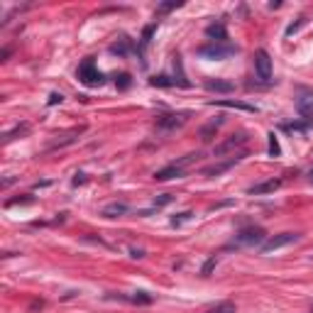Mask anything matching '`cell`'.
Wrapping results in <instances>:
<instances>
[{
	"mask_svg": "<svg viewBox=\"0 0 313 313\" xmlns=\"http://www.w3.org/2000/svg\"><path fill=\"white\" fill-rule=\"evenodd\" d=\"M115 83H118L120 88H127V86H130V74H120V76H115Z\"/></svg>",
	"mask_w": 313,
	"mask_h": 313,
	"instance_id": "cell-28",
	"label": "cell"
},
{
	"mask_svg": "<svg viewBox=\"0 0 313 313\" xmlns=\"http://www.w3.org/2000/svg\"><path fill=\"white\" fill-rule=\"evenodd\" d=\"M269 154H272V156H279L281 154L279 140H277V135H274V132H269Z\"/></svg>",
	"mask_w": 313,
	"mask_h": 313,
	"instance_id": "cell-21",
	"label": "cell"
},
{
	"mask_svg": "<svg viewBox=\"0 0 313 313\" xmlns=\"http://www.w3.org/2000/svg\"><path fill=\"white\" fill-rule=\"evenodd\" d=\"M156 32V23H152V25H147L145 30H142V47H147L149 42H152V34Z\"/></svg>",
	"mask_w": 313,
	"mask_h": 313,
	"instance_id": "cell-22",
	"label": "cell"
},
{
	"mask_svg": "<svg viewBox=\"0 0 313 313\" xmlns=\"http://www.w3.org/2000/svg\"><path fill=\"white\" fill-rule=\"evenodd\" d=\"M267 240V233L259 228V225H250V228H242L240 233L235 235V245H247V247H255Z\"/></svg>",
	"mask_w": 313,
	"mask_h": 313,
	"instance_id": "cell-2",
	"label": "cell"
},
{
	"mask_svg": "<svg viewBox=\"0 0 313 313\" xmlns=\"http://www.w3.org/2000/svg\"><path fill=\"white\" fill-rule=\"evenodd\" d=\"M130 257L142 259V257H145V250H130Z\"/></svg>",
	"mask_w": 313,
	"mask_h": 313,
	"instance_id": "cell-33",
	"label": "cell"
},
{
	"mask_svg": "<svg viewBox=\"0 0 313 313\" xmlns=\"http://www.w3.org/2000/svg\"><path fill=\"white\" fill-rule=\"evenodd\" d=\"M78 184H83V174H76V179H74V186H78Z\"/></svg>",
	"mask_w": 313,
	"mask_h": 313,
	"instance_id": "cell-35",
	"label": "cell"
},
{
	"mask_svg": "<svg viewBox=\"0 0 313 313\" xmlns=\"http://www.w3.org/2000/svg\"><path fill=\"white\" fill-rule=\"evenodd\" d=\"M196 54L203 56V59H211V61H225L230 56L237 54V47L225 42V44H218V42H211V44H203L196 49Z\"/></svg>",
	"mask_w": 313,
	"mask_h": 313,
	"instance_id": "cell-1",
	"label": "cell"
},
{
	"mask_svg": "<svg viewBox=\"0 0 313 313\" xmlns=\"http://www.w3.org/2000/svg\"><path fill=\"white\" fill-rule=\"evenodd\" d=\"M176 8H181V3H176V0H171V3H162V5L156 8V15H164V12H171V10H176Z\"/></svg>",
	"mask_w": 313,
	"mask_h": 313,
	"instance_id": "cell-24",
	"label": "cell"
},
{
	"mask_svg": "<svg viewBox=\"0 0 313 313\" xmlns=\"http://www.w3.org/2000/svg\"><path fill=\"white\" fill-rule=\"evenodd\" d=\"M191 218H193V213H191V211H184V213H179V215H174V218H171V225H174V228H179V225L189 223Z\"/></svg>",
	"mask_w": 313,
	"mask_h": 313,
	"instance_id": "cell-20",
	"label": "cell"
},
{
	"mask_svg": "<svg viewBox=\"0 0 313 313\" xmlns=\"http://www.w3.org/2000/svg\"><path fill=\"white\" fill-rule=\"evenodd\" d=\"M308 125H303V123H284V130H289V132H303Z\"/></svg>",
	"mask_w": 313,
	"mask_h": 313,
	"instance_id": "cell-25",
	"label": "cell"
},
{
	"mask_svg": "<svg viewBox=\"0 0 313 313\" xmlns=\"http://www.w3.org/2000/svg\"><path fill=\"white\" fill-rule=\"evenodd\" d=\"M120 299H125V301H130V303H137V306H149V303L154 301L147 291H137L132 296H120Z\"/></svg>",
	"mask_w": 313,
	"mask_h": 313,
	"instance_id": "cell-17",
	"label": "cell"
},
{
	"mask_svg": "<svg viewBox=\"0 0 313 313\" xmlns=\"http://www.w3.org/2000/svg\"><path fill=\"white\" fill-rule=\"evenodd\" d=\"M127 49H130V39H127V37H123L120 42H115V44L110 47V52L113 54H118V56H125L127 54Z\"/></svg>",
	"mask_w": 313,
	"mask_h": 313,
	"instance_id": "cell-18",
	"label": "cell"
},
{
	"mask_svg": "<svg viewBox=\"0 0 313 313\" xmlns=\"http://www.w3.org/2000/svg\"><path fill=\"white\" fill-rule=\"evenodd\" d=\"M223 123H225V115H218L215 120H211V123L203 125V127H201V140H203V142H211L213 137L218 135V130L223 127Z\"/></svg>",
	"mask_w": 313,
	"mask_h": 313,
	"instance_id": "cell-11",
	"label": "cell"
},
{
	"mask_svg": "<svg viewBox=\"0 0 313 313\" xmlns=\"http://www.w3.org/2000/svg\"><path fill=\"white\" fill-rule=\"evenodd\" d=\"M32 201H34L32 196H25V198H10V201H5V206H8V208H12V206H17V203L23 206V203H32Z\"/></svg>",
	"mask_w": 313,
	"mask_h": 313,
	"instance_id": "cell-26",
	"label": "cell"
},
{
	"mask_svg": "<svg viewBox=\"0 0 313 313\" xmlns=\"http://www.w3.org/2000/svg\"><path fill=\"white\" fill-rule=\"evenodd\" d=\"M12 54V49L10 47H5V49H3V54H0V61H8V56Z\"/></svg>",
	"mask_w": 313,
	"mask_h": 313,
	"instance_id": "cell-34",
	"label": "cell"
},
{
	"mask_svg": "<svg viewBox=\"0 0 313 313\" xmlns=\"http://www.w3.org/2000/svg\"><path fill=\"white\" fill-rule=\"evenodd\" d=\"M281 186V179H269V181H262V184H255V186H250L247 193L250 196H262V193H274V191Z\"/></svg>",
	"mask_w": 313,
	"mask_h": 313,
	"instance_id": "cell-12",
	"label": "cell"
},
{
	"mask_svg": "<svg viewBox=\"0 0 313 313\" xmlns=\"http://www.w3.org/2000/svg\"><path fill=\"white\" fill-rule=\"evenodd\" d=\"M149 83H152V86H159V88L176 86V81H174V78H169V76H154V78H149Z\"/></svg>",
	"mask_w": 313,
	"mask_h": 313,
	"instance_id": "cell-19",
	"label": "cell"
},
{
	"mask_svg": "<svg viewBox=\"0 0 313 313\" xmlns=\"http://www.w3.org/2000/svg\"><path fill=\"white\" fill-rule=\"evenodd\" d=\"M211 105H220V108H235V110H245V113H257L255 105L242 101H211Z\"/></svg>",
	"mask_w": 313,
	"mask_h": 313,
	"instance_id": "cell-13",
	"label": "cell"
},
{
	"mask_svg": "<svg viewBox=\"0 0 313 313\" xmlns=\"http://www.w3.org/2000/svg\"><path fill=\"white\" fill-rule=\"evenodd\" d=\"M206 313H235V306L230 301H223V303H218L215 308H211V311H206Z\"/></svg>",
	"mask_w": 313,
	"mask_h": 313,
	"instance_id": "cell-23",
	"label": "cell"
},
{
	"mask_svg": "<svg viewBox=\"0 0 313 313\" xmlns=\"http://www.w3.org/2000/svg\"><path fill=\"white\" fill-rule=\"evenodd\" d=\"M296 105H299V113H301L306 120H311L313 118V93H306V96H301L299 101H296Z\"/></svg>",
	"mask_w": 313,
	"mask_h": 313,
	"instance_id": "cell-14",
	"label": "cell"
},
{
	"mask_svg": "<svg viewBox=\"0 0 313 313\" xmlns=\"http://www.w3.org/2000/svg\"><path fill=\"white\" fill-rule=\"evenodd\" d=\"M303 20H306V17H299V23H296V25H291L289 30H286V34H294V32H296V30H299V27L303 25Z\"/></svg>",
	"mask_w": 313,
	"mask_h": 313,
	"instance_id": "cell-32",
	"label": "cell"
},
{
	"mask_svg": "<svg viewBox=\"0 0 313 313\" xmlns=\"http://www.w3.org/2000/svg\"><path fill=\"white\" fill-rule=\"evenodd\" d=\"M184 171L186 169H181L179 164H167L164 169H159V171H154V181H171V179H181L184 176Z\"/></svg>",
	"mask_w": 313,
	"mask_h": 313,
	"instance_id": "cell-10",
	"label": "cell"
},
{
	"mask_svg": "<svg viewBox=\"0 0 313 313\" xmlns=\"http://www.w3.org/2000/svg\"><path fill=\"white\" fill-rule=\"evenodd\" d=\"M191 118V113H164V115H156V130L169 132V130H176Z\"/></svg>",
	"mask_w": 313,
	"mask_h": 313,
	"instance_id": "cell-5",
	"label": "cell"
},
{
	"mask_svg": "<svg viewBox=\"0 0 313 313\" xmlns=\"http://www.w3.org/2000/svg\"><path fill=\"white\" fill-rule=\"evenodd\" d=\"M299 240H301V235H299V233L272 235V237H267V240L262 242L259 252H262V255H269V252H274V250H279V247H286V245H291V242H299Z\"/></svg>",
	"mask_w": 313,
	"mask_h": 313,
	"instance_id": "cell-3",
	"label": "cell"
},
{
	"mask_svg": "<svg viewBox=\"0 0 313 313\" xmlns=\"http://www.w3.org/2000/svg\"><path fill=\"white\" fill-rule=\"evenodd\" d=\"M78 78H81V83H83V86H88V88H93V86H101L103 81H105V76H103L101 71L96 69L93 59H86V61L78 66Z\"/></svg>",
	"mask_w": 313,
	"mask_h": 313,
	"instance_id": "cell-4",
	"label": "cell"
},
{
	"mask_svg": "<svg viewBox=\"0 0 313 313\" xmlns=\"http://www.w3.org/2000/svg\"><path fill=\"white\" fill-rule=\"evenodd\" d=\"M247 142V132H235V135H230V137H225L220 145L213 149V154L215 156H223V154H228V152H233V149H237V147H242Z\"/></svg>",
	"mask_w": 313,
	"mask_h": 313,
	"instance_id": "cell-7",
	"label": "cell"
},
{
	"mask_svg": "<svg viewBox=\"0 0 313 313\" xmlns=\"http://www.w3.org/2000/svg\"><path fill=\"white\" fill-rule=\"evenodd\" d=\"M242 156H245V152H240L237 156H233V159H228V162H218V164H211V167H203V176H220V174H225V171H230V169L237 164V162H242Z\"/></svg>",
	"mask_w": 313,
	"mask_h": 313,
	"instance_id": "cell-8",
	"label": "cell"
},
{
	"mask_svg": "<svg viewBox=\"0 0 313 313\" xmlns=\"http://www.w3.org/2000/svg\"><path fill=\"white\" fill-rule=\"evenodd\" d=\"M255 74L264 83L272 81V56H269L267 49H257L255 52Z\"/></svg>",
	"mask_w": 313,
	"mask_h": 313,
	"instance_id": "cell-6",
	"label": "cell"
},
{
	"mask_svg": "<svg viewBox=\"0 0 313 313\" xmlns=\"http://www.w3.org/2000/svg\"><path fill=\"white\" fill-rule=\"evenodd\" d=\"M215 262H218V259H215V257H211V259H208V262H206V264H203V269H201V274H203V277H208V274H211V269L215 267Z\"/></svg>",
	"mask_w": 313,
	"mask_h": 313,
	"instance_id": "cell-30",
	"label": "cell"
},
{
	"mask_svg": "<svg viewBox=\"0 0 313 313\" xmlns=\"http://www.w3.org/2000/svg\"><path fill=\"white\" fill-rule=\"evenodd\" d=\"M167 203H171V196H169V193H164L162 198H154L152 208H162V206H167Z\"/></svg>",
	"mask_w": 313,
	"mask_h": 313,
	"instance_id": "cell-29",
	"label": "cell"
},
{
	"mask_svg": "<svg viewBox=\"0 0 313 313\" xmlns=\"http://www.w3.org/2000/svg\"><path fill=\"white\" fill-rule=\"evenodd\" d=\"M27 132V125H20V127H15L12 132L5 135V142H10V140H15V135H25Z\"/></svg>",
	"mask_w": 313,
	"mask_h": 313,
	"instance_id": "cell-27",
	"label": "cell"
},
{
	"mask_svg": "<svg viewBox=\"0 0 313 313\" xmlns=\"http://www.w3.org/2000/svg\"><path fill=\"white\" fill-rule=\"evenodd\" d=\"M308 179H311V184H313V169H311V174H308Z\"/></svg>",
	"mask_w": 313,
	"mask_h": 313,
	"instance_id": "cell-36",
	"label": "cell"
},
{
	"mask_svg": "<svg viewBox=\"0 0 313 313\" xmlns=\"http://www.w3.org/2000/svg\"><path fill=\"white\" fill-rule=\"evenodd\" d=\"M206 37L211 39V42H218V44H225L228 42V30H225V23H211L206 27Z\"/></svg>",
	"mask_w": 313,
	"mask_h": 313,
	"instance_id": "cell-9",
	"label": "cell"
},
{
	"mask_svg": "<svg viewBox=\"0 0 313 313\" xmlns=\"http://www.w3.org/2000/svg\"><path fill=\"white\" fill-rule=\"evenodd\" d=\"M127 213V203L125 201H115V203H108L103 208V215L105 218H118V215H125Z\"/></svg>",
	"mask_w": 313,
	"mask_h": 313,
	"instance_id": "cell-15",
	"label": "cell"
},
{
	"mask_svg": "<svg viewBox=\"0 0 313 313\" xmlns=\"http://www.w3.org/2000/svg\"><path fill=\"white\" fill-rule=\"evenodd\" d=\"M206 88L208 91H220V93H230L235 88L230 81H220V78H208L206 81Z\"/></svg>",
	"mask_w": 313,
	"mask_h": 313,
	"instance_id": "cell-16",
	"label": "cell"
},
{
	"mask_svg": "<svg viewBox=\"0 0 313 313\" xmlns=\"http://www.w3.org/2000/svg\"><path fill=\"white\" fill-rule=\"evenodd\" d=\"M61 101H64L61 93H52V96H49V105H56V103H61Z\"/></svg>",
	"mask_w": 313,
	"mask_h": 313,
	"instance_id": "cell-31",
	"label": "cell"
}]
</instances>
